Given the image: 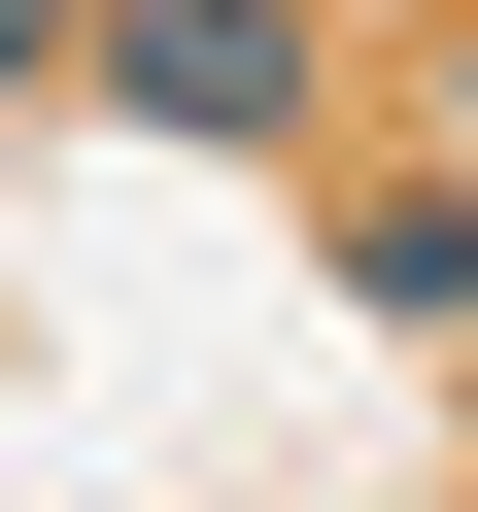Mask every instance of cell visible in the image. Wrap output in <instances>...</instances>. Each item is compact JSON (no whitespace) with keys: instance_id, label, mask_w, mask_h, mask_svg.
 I'll list each match as a JSON object with an SVG mask.
<instances>
[{"instance_id":"1","label":"cell","mask_w":478,"mask_h":512,"mask_svg":"<svg viewBox=\"0 0 478 512\" xmlns=\"http://www.w3.org/2000/svg\"><path fill=\"white\" fill-rule=\"evenodd\" d=\"M103 69L171 137H308V35H274V0H103Z\"/></svg>"}]
</instances>
